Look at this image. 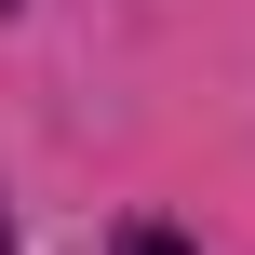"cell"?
<instances>
[{
    "instance_id": "1",
    "label": "cell",
    "mask_w": 255,
    "mask_h": 255,
    "mask_svg": "<svg viewBox=\"0 0 255 255\" xmlns=\"http://www.w3.org/2000/svg\"><path fill=\"white\" fill-rule=\"evenodd\" d=\"M121 255H188V242H175V229H134V242H121Z\"/></svg>"
}]
</instances>
